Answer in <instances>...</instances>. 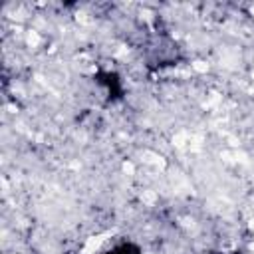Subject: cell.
Segmentation results:
<instances>
[{
	"label": "cell",
	"mask_w": 254,
	"mask_h": 254,
	"mask_svg": "<svg viewBox=\"0 0 254 254\" xmlns=\"http://www.w3.org/2000/svg\"><path fill=\"white\" fill-rule=\"evenodd\" d=\"M107 254H141V248L135 242H121V244L113 246Z\"/></svg>",
	"instance_id": "cell-2"
},
{
	"label": "cell",
	"mask_w": 254,
	"mask_h": 254,
	"mask_svg": "<svg viewBox=\"0 0 254 254\" xmlns=\"http://www.w3.org/2000/svg\"><path fill=\"white\" fill-rule=\"evenodd\" d=\"M97 81L105 87V95H109V99H117L123 91V85H121V79L117 73L113 71H103L97 75Z\"/></svg>",
	"instance_id": "cell-1"
}]
</instances>
